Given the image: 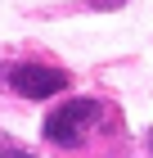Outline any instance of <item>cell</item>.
<instances>
[{"label":"cell","mask_w":153,"mask_h":158,"mask_svg":"<svg viewBox=\"0 0 153 158\" xmlns=\"http://www.w3.org/2000/svg\"><path fill=\"white\" fill-rule=\"evenodd\" d=\"M126 0H90V9H122Z\"/></svg>","instance_id":"3"},{"label":"cell","mask_w":153,"mask_h":158,"mask_svg":"<svg viewBox=\"0 0 153 158\" xmlns=\"http://www.w3.org/2000/svg\"><path fill=\"white\" fill-rule=\"evenodd\" d=\"M0 158H32V154H23V149H9V145H0Z\"/></svg>","instance_id":"4"},{"label":"cell","mask_w":153,"mask_h":158,"mask_svg":"<svg viewBox=\"0 0 153 158\" xmlns=\"http://www.w3.org/2000/svg\"><path fill=\"white\" fill-rule=\"evenodd\" d=\"M5 81L14 86V95H27V99H45V95H63L72 86V77L63 68H50V63H14Z\"/></svg>","instance_id":"2"},{"label":"cell","mask_w":153,"mask_h":158,"mask_svg":"<svg viewBox=\"0 0 153 158\" xmlns=\"http://www.w3.org/2000/svg\"><path fill=\"white\" fill-rule=\"evenodd\" d=\"M104 122V104L99 99H68L45 118V140L59 149H77L86 135Z\"/></svg>","instance_id":"1"}]
</instances>
